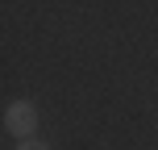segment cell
Returning <instances> with one entry per match:
<instances>
[{
	"instance_id": "obj_1",
	"label": "cell",
	"mask_w": 158,
	"mask_h": 150,
	"mask_svg": "<svg viewBox=\"0 0 158 150\" xmlns=\"http://www.w3.org/2000/svg\"><path fill=\"white\" fill-rule=\"evenodd\" d=\"M4 129L13 138H33V129H38V109H33L29 100H8V109H4Z\"/></svg>"
},
{
	"instance_id": "obj_2",
	"label": "cell",
	"mask_w": 158,
	"mask_h": 150,
	"mask_svg": "<svg viewBox=\"0 0 158 150\" xmlns=\"http://www.w3.org/2000/svg\"><path fill=\"white\" fill-rule=\"evenodd\" d=\"M17 150H50V146H46V142H38V138H25Z\"/></svg>"
}]
</instances>
